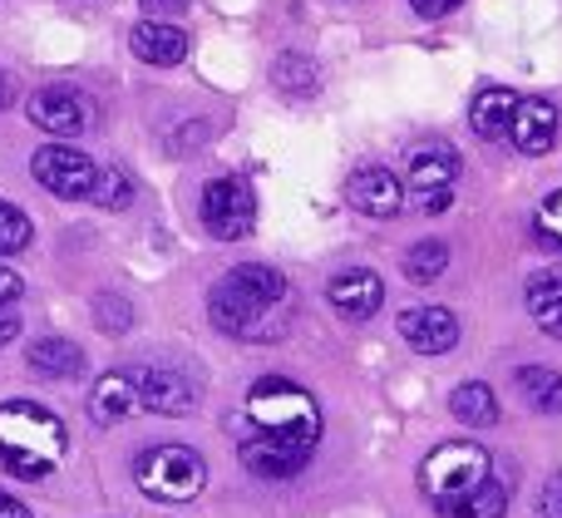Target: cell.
Wrapping results in <instances>:
<instances>
[{"label":"cell","mask_w":562,"mask_h":518,"mask_svg":"<svg viewBox=\"0 0 562 518\" xmlns=\"http://www.w3.org/2000/svg\"><path fill=\"white\" fill-rule=\"evenodd\" d=\"M237 454H243V464L257 474V480H296V474L311 464V450L272 440V435H247V440L237 444Z\"/></svg>","instance_id":"cell-13"},{"label":"cell","mask_w":562,"mask_h":518,"mask_svg":"<svg viewBox=\"0 0 562 518\" xmlns=\"http://www.w3.org/2000/svg\"><path fill=\"white\" fill-rule=\"evenodd\" d=\"M20 292H25V282H20V277L10 272L5 262H0V306H10V302H15Z\"/></svg>","instance_id":"cell-31"},{"label":"cell","mask_w":562,"mask_h":518,"mask_svg":"<svg viewBox=\"0 0 562 518\" xmlns=\"http://www.w3.org/2000/svg\"><path fill=\"white\" fill-rule=\"evenodd\" d=\"M504 514H508V484L494 474L484 489L469 494L464 504H454V509H449L445 518H504Z\"/></svg>","instance_id":"cell-25"},{"label":"cell","mask_w":562,"mask_h":518,"mask_svg":"<svg viewBox=\"0 0 562 518\" xmlns=\"http://www.w3.org/2000/svg\"><path fill=\"white\" fill-rule=\"evenodd\" d=\"M128 371H134L138 385V405L154 415H188L203 401V385L178 365H128Z\"/></svg>","instance_id":"cell-9"},{"label":"cell","mask_w":562,"mask_h":518,"mask_svg":"<svg viewBox=\"0 0 562 518\" xmlns=\"http://www.w3.org/2000/svg\"><path fill=\"white\" fill-rule=\"evenodd\" d=\"M272 85L281 89V94H316V85H321V75H316V65H311L306 55H281L277 65H272Z\"/></svg>","instance_id":"cell-24"},{"label":"cell","mask_w":562,"mask_h":518,"mask_svg":"<svg viewBox=\"0 0 562 518\" xmlns=\"http://www.w3.org/2000/svg\"><path fill=\"white\" fill-rule=\"evenodd\" d=\"M128 49H134L144 65L173 69V65H183V55H188V35L178 25H168V20H144V25H134V35H128Z\"/></svg>","instance_id":"cell-17"},{"label":"cell","mask_w":562,"mask_h":518,"mask_svg":"<svg viewBox=\"0 0 562 518\" xmlns=\"http://www.w3.org/2000/svg\"><path fill=\"white\" fill-rule=\"evenodd\" d=\"M30 124L45 128V134L55 138H79L89 128V119H94V109H89V99L79 94V89H65V85H49V89H35L25 104Z\"/></svg>","instance_id":"cell-10"},{"label":"cell","mask_w":562,"mask_h":518,"mask_svg":"<svg viewBox=\"0 0 562 518\" xmlns=\"http://www.w3.org/2000/svg\"><path fill=\"white\" fill-rule=\"evenodd\" d=\"M558 203H562V198H558Z\"/></svg>","instance_id":"cell-36"},{"label":"cell","mask_w":562,"mask_h":518,"mask_svg":"<svg viewBox=\"0 0 562 518\" xmlns=\"http://www.w3.org/2000/svg\"><path fill=\"white\" fill-rule=\"evenodd\" d=\"M15 336H20V316L10 306H0V346H10Z\"/></svg>","instance_id":"cell-33"},{"label":"cell","mask_w":562,"mask_h":518,"mask_svg":"<svg viewBox=\"0 0 562 518\" xmlns=\"http://www.w3.org/2000/svg\"><path fill=\"white\" fill-rule=\"evenodd\" d=\"M25 247H30V217L20 213L15 203H5V198H0V257L25 252Z\"/></svg>","instance_id":"cell-26"},{"label":"cell","mask_w":562,"mask_h":518,"mask_svg":"<svg viewBox=\"0 0 562 518\" xmlns=\"http://www.w3.org/2000/svg\"><path fill=\"white\" fill-rule=\"evenodd\" d=\"M488 480H494V460H488V450H479V444H469V440L439 444V450L419 464V489H425V499L435 504L439 514L464 504L469 494H479Z\"/></svg>","instance_id":"cell-4"},{"label":"cell","mask_w":562,"mask_h":518,"mask_svg":"<svg viewBox=\"0 0 562 518\" xmlns=\"http://www.w3.org/2000/svg\"><path fill=\"white\" fill-rule=\"evenodd\" d=\"M514 381H518V395H524L528 410L562 415V371H553V365H524Z\"/></svg>","instance_id":"cell-21"},{"label":"cell","mask_w":562,"mask_h":518,"mask_svg":"<svg viewBox=\"0 0 562 518\" xmlns=\"http://www.w3.org/2000/svg\"><path fill=\"white\" fill-rule=\"evenodd\" d=\"M395 326L409 351H419V356H445L459 346V322L445 306H409V312H400Z\"/></svg>","instance_id":"cell-11"},{"label":"cell","mask_w":562,"mask_h":518,"mask_svg":"<svg viewBox=\"0 0 562 518\" xmlns=\"http://www.w3.org/2000/svg\"><path fill=\"white\" fill-rule=\"evenodd\" d=\"M134 484L154 504H193L207 484V464L188 444H158L134 460Z\"/></svg>","instance_id":"cell-5"},{"label":"cell","mask_w":562,"mask_h":518,"mask_svg":"<svg viewBox=\"0 0 562 518\" xmlns=\"http://www.w3.org/2000/svg\"><path fill=\"white\" fill-rule=\"evenodd\" d=\"M138 5H144V15H178V10L188 5V0H138Z\"/></svg>","instance_id":"cell-32"},{"label":"cell","mask_w":562,"mask_h":518,"mask_svg":"<svg viewBox=\"0 0 562 518\" xmlns=\"http://www.w3.org/2000/svg\"><path fill=\"white\" fill-rule=\"evenodd\" d=\"M10 99H15V79H10V75H5V69H0V109H5V104H10Z\"/></svg>","instance_id":"cell-35"},{"label":"cell","mask_w":562,"mask_h":518,"mask_svg":"<svg viewBox=\"0 0 562 518\" xmlns=\"http://www.w3.org/2000/svg\"><path fill=\"white\" fill-rule=\"evenodd\" d=\"M203 223L217 243H243L257 223V198L243 178H213L203 188Z\"/></svg>","instance_id":"cell-8"},{"label":"cell","mask_w":562,"mask_h":518,"mask_svg":"<svg viewBox=\"0 0 562 518\" xmlns=\"http://www.w3.org/2000/svg\"><path fill=\"white\" fill-rule=\"evenodd\" d=\"M558 138V109L548 104V99H518V114H514V128H508V144L518 148V154L538 158L548 154Z\"/></svg>","instance_id":"cell-15"},{"label":"cell","mask_w":562,"mask_h":518,"mask_svg":"<svg viewBox=\"0 0 562 518\" xmlns=\"http://www.w3.org/2000/svg\"><path fill=\"white\" fill-rule=\"evenodd\" d=\"M454 183H459V154L445 144H419L405 158V193L419 213H445L454 203Z\"/></svg>","instance_id":"cell-6"},{"label":"cell","mask_w":562,"mask_h":518,"mask_svg":"<svg viewBox=\"0 0 562 518\" xmlns=\"http://www.w3.org/2000/svg\"><path fill=\"white\" fill-rule=\"evenodd\" d=\"M0 518H30V509L20 499H10V494H0Z\"/></svg>","instance_id":"cell-34"},{"label":"cell","mask_w":562,"mask_h":518,"mask_svg":"<svg viewBox=\"0 0 562 518\" xmlns=\"http://www.w3.org/2000/svg\"><path fill=\"white\" fill-rule=\"evenodd\" d=\"M518 99L514 89L504 85H488L474 94V104H469V128H474L479 138H508V128H514V114H518Z\"/></svg>","instance_id":"cell-18"},{"label":"cell","mask_w":562,"mask_h":518,"mask_svg":"<svg viewBox=\"0 0 562 518\" xmlns=\"http://www.w3.org/2000/svg\"><path fill=\"white\" fill-rule=\"evenodd\" d=\"M30 173L45 193L65 198V203H85L94 198V183H99V168L89 154H79L75 144H45L35 158H30Z\"/></svg>","instance_id":"cell-7"},{"label":"cell","mask_w":562,"mask_h":518,"mask_svg":"<svg viewBox=\"0 0 562 518\" xmlns=\"http://www.w3.org/2000/svg\"><path fill=\"white\" fill-rule=\"evenodd\" d=\"M65 460V420L35 401L0 405V474L10 480H45Z\"/></svg>","instance_id":"cell-2"},{"label":"cell","mask_w":562,"mask_h":518,"mask_svg":"<svg viewBox=\"0 0 562 518\" xmlns=\"http://www.w3.org/2000/svg\"><path fill=\"white\" fill-rule=\"evenodd\" d=\"M528 302V316L543 326L553 341H562V272H538L524 292Z\"/></svg>","instance_id":"cell-20"},{"label":"cell","mask_w":562,"mask_h":518,"mask_svg":"<svg viewBox=\"0 0 562 518\" xmlns=\"http://www.w3.org/2000/svg\"><path fill=\"white\" fill-rule=\"evenodd\" d=\"M445 267H449V247L439 243V237H425V243H415L405 252V277L415 286H429V282H439L445 277Z\"/></svg>","instance_id":"cell-23"},{"label":"cell","mask_w":562,"mask_h":518,"mask_svg":"<svg viewBox=\"0 0 562 518\" xmlns=\"http://www.w3.org/2000/svg\"><path fill=\"white\" fill-rule=\"evenodd\" d=\"M30 371L45 375V381H75L79 371H85V351H79L75 341H65V336H45V341H35L25 351Z\"/></svg>","instance_id":"cell-19"},{"label":"cell","mask_w":562,"mask_h":518,"mask_svg":"<svg viewBox=\"0 0 562 518\" xmlns=\"http://www.w3.org/2000/svg\"><path fill=\"white\" fill-rule=\"evenodd\" d=\"M94 322H99V331H128V326H134V306H128L124 296L104 292L94 302Z\"/></svg>","instance_id":"cell-28"},{"label":"cell","mask_w":562,"mask_h":518,"mask_svg":"<svg viewBox=\"0 0 562 518\" xmlns=\"http://www.w3.org/2000/svg\"><path fill=\"white\" fill-rule=\"evenodd\" d=\"M449 415L474 425V430H488V425H498V395L488 391L484 381H464L454 395H449Z\"/></svg>","instance_id":"cell-22"},{"label":"cell","mask_w":562,"mask_h":518,"mask_svg":"<svg viewBox=\"0 0 562 518\" xmlns=\"http://www.w3.org/2000/svg\"><path fill=\"white\" fill-rule=\"evenodd\" d=\"M243 415L252 420L257 435H272V440L301 444V450H316L321 440V405L311 401V391H301L286 375H267L247 391Z\"/></svg>","instance_id":"cell-3"},{"label":"cell","mask_w":562,"mask_h":518,"mask_svg":"<svg viewBox=\"0 0 562 518\" xmlns=\"http://www.w3.org/2000/svg\"><path fill=\"white\" fill-rule=\"evenodd\" d=\"M144 405H138V385H134V371H109L94 381V391H89V415H94L99 425H124L128 415H138Z\"/></svg>","instance_id":"cell-16"},{"label":"cell","mask_w":562,"mask_h":518,"mask_svg":"<svg viewBox=\"0 0 562 518\" xmlns=\"http://www.w3.org/2000/svg\"><path fill=\"white\" fill-rule=\"evenodd\" d=\"M326 302L336 306L346 322H370V316L380 312V302H385V282H380L375 272H366V267H350V272L330 277Z\"/></svg>","instance_id":"cell-14"},{"label":"cell","mask_w":562,"mask_h":518,"mask_svg":"<svg viewBox=\"0 0 562 518\" xmlns=\"http://www.w3.org/2000/svg\"><path fill=\"white\" fill-rule=\"evenodd\" d=\"M94 203H99V207H109V213H119V207L134 203V183H128L124 168H104V173H99V183H94Z\"/></svg>","instance_id":"cell-27"},{"label":"cell","mask_w":562,"mask_h":518,"mask_svg":"<svg viewBox=\"0 0 562 518\" xmlns=\"http://www.w3.org/2000/svg\"><path fill=\"white\" fill-rule=\"evenodd\" d=\"M415 5V15H425V20H445V15H454L464 0H409Z\"/></svg>","instance_id":"cell-30"},{"label":"cell","mask_w":562,"mask_h":518,"mask_svg":"<svg viewBox=\"0 0 562 518\" xmlns=\"http://www.w3.org/2000/svg\"><path fill=\"white\" fill-rule=\"evenodd\" d=\"M346 198H350V207H356V213H366V217H395L400 207H405V183H400L390 168L366 164V168H356V173H350Z\"/></svg>","instance_id":"cell-12"},{"label":"cell","mask_w":562,"mask_h":518,"mask_svg":"<svg viewBox=\"0 0 562 518\" xmlns=\"http://www.w3.org/2000/svg\"><path fill=\"white\" fill-rule=\"evenodd\" d=\"M538 518H562V470L548 474L543 494H538Z\"/></svg>","instance_id":"cell-29"},{"label":"cell","mask_w":562,"mask_h":518,"mask_svg":"<svg viewBox=\"0 0 562 518\" xmlns=\"http://www.w3.org/2000/svg\"><path fill=\"white\" fill-rule=\"evenodd\" d=\"M286 296H291V286L277 267L243 262L213 286L207 316H213V326L223 336H233V341H277L291 316Z\"/></svg>","instance_id":"cell-1"}]
</instances>
